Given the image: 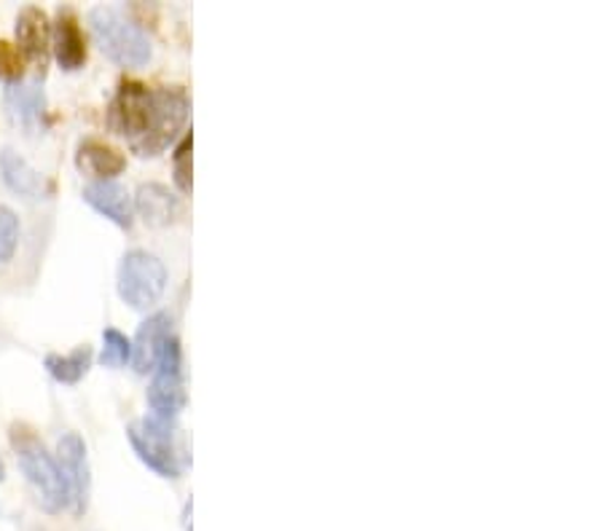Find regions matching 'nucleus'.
Returning a JSON list of instances; mask_svg holds the SVG:
<instances>
[{
    "label": "nucleus",
    "mask_w": 604,
    "mask_h": 531,
    "mask_svg": "<svg viewBox=\"0 0 604 531\" xmlns=\"http://www.w3.org/2000/svg\"><path fill=\"white\" fill-rule=\"evenodd\" d=\"M189 118V95L180 86L151 89L124 78L108 108V124L137 156H159Z\"/></svg>",
    "instance_id": "f257e3e1"
},
{
    "label": "nucleus",
    "mask_w": 604,
    "mask_h": 531,
    "mask_svg": "<svg viewBox=\"0 0 604 531\" xmlns=\"http://www.w3.org/2000/svg\"><path fill=\"white\" fill-rule=\"evenodd\" d=\"M11 446H14L20 470L33 486L39 505L46 512H62L71 508V497H67V484L62 478L57 459L46 452V446L39 440V435L28 427V424H14L11 427Z\"/></svg>",
    "instance_id": "f03ea898"
},
{
    "label": "nucleus",
    "mask_w": 604,
    "mask_h": 531,
    "mask_svg": "<svg viewBox=\"0 0 604 531\" xmlns=\"http://www.w3.org/2000/svg\"><path fill=\"white\" fill-rule=\"evenodd\" d=\"M89 24L99 52L116 65L140 67L151 60L148 35L116 6H95L89 11Z\"/></svg>",
    "instance_id": "7ed1b4c3"
},
{
    "label": "nucleus",
    "mask_w": 604,
    "mask_h": 531,
    "mask_svg": "<svg viewBox=\"0 0 604 531\" xmlns=\"http://www.w3.org/2000/svg\"><path fill=\"white\" fill-rule=\"evenodd\" d=\"M167 290V266L146 249H129L118 264V296L133 309H151Z\"/></svg>",
    "instance_id": "20e7f679"
},
{
    "label": "nucleus",
    "mask_w": 604,
    "mask_h": 531,
    "mask_svg": "<svg viewBox=\"0 0 604 531\" xmlns=\"http://www.w3.org/2000/svg\"><path fill=\"white\" fill-rule=\"evenodd\" d=\"M129 443H133L137 459L161 478H180V459L176 448V422H165V418L146 416L137 418L127 429Z\"/></svg>",
    "instance_id": "39448f33"
},
{
    "label": "nucleus",
    "mask_w": 604,
    "mask_h": 531,
    "mask_svg": "<svg viewBox=\"0 0 604 531\" xmlns=\"http://www.w3.org/2000/svg\"><path fill=\"white\" fill-rule=\"evenodd\" d=\"M151 376V386H148L151 416L165 418V422H176L186 405L183 354H180V341L176 336H170V339L161 343Z\"/></svg>",
    "instance_id": "423d86ee"
},
{
    "label": "nucleus",
    "mask_w": 604,
    "mask_h": 531,
    "mask_svg": "<svg viewBox=\"0 0 604 531\" xmlns=\"http://www.w3.org/2000/svg\"><path fill=\"white\" fill-rule=\"evenodd\" d=\"M57 465L62 478L67 484V497H71V510L81 516L89 505V459H86V443L76 433H67L57 443Z\"/></svg>",
    "instance_id": "0eeeda50"
},
{
    "label": "nucleus",
    "mask_w": 604,
    "mask_h": 531,
    "mask_svg": "<svg viewBox=\"0 0 604 531\" xmlns=\"http://www.w3.org/2000/svg\"><path fill=\"white\" fill-rule=\"evenodd\" d=\"M17 46L24 54V60L33 62L43 76L49 62V49H52V28H49V17L43 14L39 6H24L17 17Z\"/></svg>",
    "instance_id": "6e6552de"
},
{
    "label": "nucleus",
    "mask_w": 604,
    "mask_h": 531,
    "mask_svg": "<svg viewBox=\"0 0 604 531\" xmlns=\"http://www.w3.org/2000/svg\"><path fill=\"white\" fill-rule=\"evenodd\" d=\"M54 57L62 71H81L86 62V39L81 33L78 14L73 9H60L54 20Z\"/></svg>",
    "instance_id": "1a4fd4ad"
},
{
    "label": "nucleus",
    "mask_w": 604,
    "mask_h": 531,
    "mask_svg": "<svg viewBox=\"0 0 604 531\" xmlns=\"http://www.w3.org/2000/svg\"><path fill=\"white\" fill-rule=\"evenodd\" d=\"M135 210L142 217L146 226H172L180 215H183V204L167 185L161 183H146L137 189L135 197Z\"/></svg>",
    "instance_id": "9d476101"
},
{
    "label": "nucleus",
    "mask_w": 604,
    "mask_h": 531,
    "mask_svg": "<svg viewBox=\"0 0 604 531\" xmlns=\"http://www.w3.org/2000/svg\"><path fill=\"white\" fill-rule=\"evenodd\" d=\"M76 167L86 178H95V183H103V180H114L116 174H121L124 167H127V159L110 142L86 137L78 146Z\"/></svg>",
    "instance_id": "9b49d317"
},
{
    "label": "nucleus",
    "mask_w": 604,
    "mask_h": 531,
    "mask_svg": "<svg viewBox=\"0 0 604 531\" xmlns=\"http://www.w3.org/2000/svg\"><path fill=\"white\" fill-rule=\"evenodd\" d=\"M84 202L89 204L92 210H97L103 217H108L110 223H116V226H133V197H129L127 189L118 185L116 180H103V183L86 185Z\"/></svg>",
    "instance_id": "f8f14e48"
},
{
    "label": "nucleus",
    "mask_w": 604,
    "mask_h": 531,
    "mask_svg": "<svg viewBox=\"0 0 604 531\" xmlns=\"http://www.w3.org/2000/svg\"><path fill=\"white\" fill-rule=\"evenodd\" d=\"M172 336V320L170 315L159 311V315H151L146 322L137 328V336L133 341V362L137 373H151L153 365H157L161 343Z\"/></svg>",
    "instance_id": "ddd939ff"
},
{
    "label": "nucleus",
    "mask_w": 604,
    "mask_h": 531,
    "mask_svg": "<svg viewBox=\"0 0 604 531\" xmlns=\"http://www.w3.org/2000/svg\"><path fill=\"white\" fill-rule=\"evenodd\" d=\"M0 178L9 185V191L20 193L24 199H46L49 191H52L49 180L11 148L0 153Z\"/></svg>",
    "instance_id": "4468645a"
},
{
    "label": "nucleus",
    "mask_w": 604,
    "mask_h": 531,
    "mask_svg": "<svg viewBox=\"0 0 604 531\" xmlns=\"http://www.w3.org/2000/svg\"><path fill=\"white\" fill-rule=\"evenodd\" d=\"M43 89L39 84H11L6 89V108H9L11 118L17 124H22L24 129L39 127L43 116Z\"/></svg>",
    "instance_id": "2eb2a0df"
},
{
    "label": "nucleus",
    "mask_w": 604,
    "mask_h": 531,
    "mask_svg": "<svg viewBox=\"0 0 604 531\" xmlns=\"http://www.w3.org/2000/svg\"><path fill=\"white\" fill-rule=\"evenodd\" d=\"M92 358H95V354H92V347L84 343V347H76L67 354H49V358L43 360V365H46V371L52 373V379L60 381V384H78V381L89 373Z\"/></svg>",
    "instance_id": "dca6fc26"
},
{
    "label": "nucleus",
    "mask_w": 604,
    "mask_h": 531,
    "mask_svg": "<svg viewBox=\"0 0 604 531\" xmlns=\"http://www.w3.org/2000/svg\"><path fill=\"white\" fill-rule=\"evenodd\" d=\"M99 362H103L105 368H124L127 362H133V341L124 333H118L116 328H105Z\"/></svg>",
    "instance_id": "f3484780"
},
{
    "label": "nucleus",
    "mask_w": 604,
    "mask_h": 531,
    "mask_svg": "<svg viewBox=\"0 0 604 531\" xmlns=\"http://www.w3.org/2000/svg\"><path fill=\"white\" fill-rule=\"evenodd\" d=\"M20 245V217L11 208L0 204V264H9Z\"/></svg>",
    "instance_id": "a211bd4d"
},
{
    "label": "nucleus",
    "mask_w": 604,
    "mask_h": 531,
    "mask_svg": "<svg viewBox=\"0 0 604 531\" xmlns=\"http://www.w3.org/2000/svg\"><path fill=\"white\" fill-rule=\"evenodd\" d=\"M191 146H194V137L183 135V140L178 142L176 153H172V170H176V185L183 193H191L194 178H191Z\"/></svg>",
    "instance_id": "6ab92c4d"
},
{
    "label": "nucleus",
    "mask_w": 604,
    "mask_h": 531,
    "mask_svg": "<svg viewBox=\"0 0 604 531\" xmlns=\"http://www.w3.org/2000/svg\"><path fill=\"white\" fill-rule=\"evenodd\" d=\"M24 67H28V60H24L20 46H14L9 41H0V78L9 81V84H20Z\"/></svg>",
    "instance_id": "aec40b11"
},
{
    "label": "nucleus",
    "mask_w": 604,
    "mask_h": 531,
    "mask_svg": "<svg viewBox=\"0 0 604 531\" xmlns=\"http://www.w3.org/2000/svg\"><path fill=\"white\" fill-rule=\"evenodd\" d=\"M6 478V467H3V459H0V480Z\"/></svg>",
    "instance_id": "412c9836"
}]
</instances>
